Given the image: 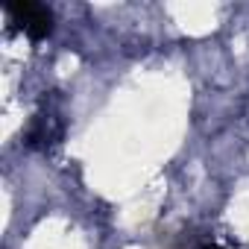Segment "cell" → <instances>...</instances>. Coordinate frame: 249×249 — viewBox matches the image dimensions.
<instances>
[{
  "label": "cell",
  "mask_w": 249,
  "mask_h": 249,
  "mask_svg": "<svg viewBox=\"0 0 249 249\" xmlns=\"http://www.w3.org/2000/svg\"><path fill=\"white\" fill-rule=\"evenodd\" d=\"M9 21L30 41H44L53 33V12L47 6H41V3H30V0L9 3Z\"/></svg>",
  "instance_id": "cell-1"
},
{
  "label": "cell",
  "mask_w": 249,
  "mask_h": 249,
  "mask_svg": "<svg viewBox=\"0 0 249 249\" xmlns=\"http://www.w3.org/2000/svg\"><path fill=\"white\" fill-rule=\"evenodd\" d=\"M202 249H220V246H202Z\"/></svg>",
  "instance_id": "cell-2"
}]
</instances>
